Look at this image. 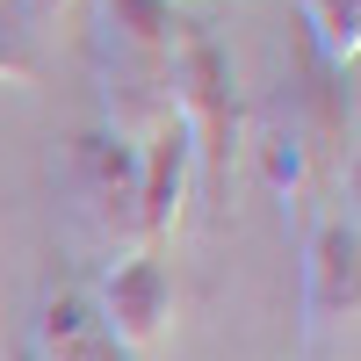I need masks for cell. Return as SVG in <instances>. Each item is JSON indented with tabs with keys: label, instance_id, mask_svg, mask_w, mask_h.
I'll use <instances>...</instances> for the list:
<instances>
[{
	"label": "cell",
	"instance_id": "cell-1",
	"mask_svg": "<svg viewBox=\"0 0 361 361\" xmlns=\"http://www.w3.org/2000/svg\"><path fill=\"white\" fill-rule=\"evenodd\" d=\"M180 37H188V22L173 0H94L87 66H94V94H102V130L145 145L173 116L166 73Z\"/></svg>",
	"mask_w": 361,
	"mask_h": 361
},
{
	"label": "cell",
	"instance_id": "cell-2",
	"mask_svg": "<svg viewBox=\"0 0 361 361\" xmlns=\"http://www.w3.org/2000/svg\"><path fill=\"white\" fill-rule=\"evenodd\" d=\"M166 94H173V123H180V137H188V159H195V188H202V202L224 217V202H231V159H238L246 109H238L231 51L209 37L202 22H188V37H180V51H173Z\"/></svg>",
	"mask_w": 361,
	"mask_h": 361
},
{
	"label": "cell",
	"instance_id": "cell-3",
	"mask_svg": "<svg viewBox=\"0 0 361 361\" xmlns=\"http://www.w3.org/2000/svg\"><path fill=\"white\" fill-rule=\"evenodd\" d=\"M253 145H260V173H267V188H275L282 217L304 224L318 180L340 166V145H347V109H340L333 73L318 87H282V94L253 116Z\"/></svg>",
	"mask_w": 361,
	"mask_h": 361
},
{
	"label": "cell",
	"instance_id": "cell-4",
	"mask_svg": "<svg viewBox=\"0 0 361 361\" xmlns=\"http://www.w3.org/2000/svg\"><path fill=\"white\" fill-rule=\"evenodd\" d=\"M58 188H66V217L87 246L102 253H137V145L116 130H80L66 145V166H58Z\"/></svg>",
	"mask_w": 361,
	"mask_h": 361
},
{
	"label": "cell",
	"instance_id": "cell-5",
	"mask_svg": "<svg viewBox=\"0 0 361 361\" xmlns=\"http://www.w3.org/2000/svg\"><path fill=\"white\" fill-rule=\"evenodd\" d=\"M361 311V231L354 217H318L304 231V354L340 361Z\"/></svg>",
	"mask_w": 361,
	"mask_h": 361
},
{
	"label": "cell",
	"instance_id": "cell-6",
	"mask_svg": "<svg viewBox=\"0 0 361 361\" xmlns=\"http://www.w3.org/2000/svg\"><path fill=\"white\" fill-rule=\"evenodd\" d=\"M94 325L123 347L130 361L159 354V340L173 333V275L159 246H137V253H116V267L102 275V304H94Z\"/></svg>",
	"mask_w": 361,
	"mask_h": 361
},
{
	"label": "cell",
	"instance_id": "cell-7",
	"mask_svg": "<svg viewBox=\"0 0 361 361\" xmlns=\"http://www.w3.org/2000/svg\"><path fill=\"white\" fill-rule=\"evenodd\" d=\"M188 188H195V159H188V137L180 123H166L137 145V246H166L188 217Z\"/></svg>",
	"mask_w": 361,
	"mask_h": 361
},
{
	"label": "cell",
	"instance_id": "cell-8",
	"mask_svg": "<svg viewBox=\"0 0 361 361\" xmlns=\"http://www.w3.org/2000/svg\"><path fill=\"white\" fill-rule=\"evenodd\" d=\"M29 354H37V361H130V354L94 325V304L73 296V289H51V296H44Z\"/></svg>",
	"mask_w": 361,
	"mask_h": 361
},
{
	"label": "cell",
	"instance_id": "cell-9",
	"mask_svg": "<svg viewBox=\"0 0 361 361\" xmlns=\"http://www.w3.org/2000/svg\"><path fill=\"white\" fill-rule=\"evenodd\" d=\"M311 22V44H318V66L325 73H347L354 58H361V0H296Z\"/></svg>",
	"mask_w": 361,
	"mask_h": 361
},
{
	"label": "cell",
	"instance_id": "cell-10",
	"mask_svg": "<svg viewBox=\"0 0 361 361\" xmlns=\"http://www.w3.org/2000/svg\"><path fill=\"white\" fill-rule=\"evenodd\" d=\"M0 80L8 87H37V51H29L15 29H0Z\"/></svg>",
	"mask_w": 361,
	"mask_h": 361
},
{
	"label": "cell",
	"instance_id": "cell-11",
	"mask_svg": "<svg viewBox=\"0 0 361 361\" xmlns=\"http://www.w3.org/2000/svg\"><path fill=\"white\" fill-rule=\"evenodd\" d=\"M22 8H29V15H58V8H66V0H22Z\"/></svg>",
	"mask_w": 361,
	"mask_h": 361
},
{
	"label": "cell",
	"instance_id": "cell-12",
	"mask_svg": "<svg viewBox=\"0 0 361 361\" xmlns=\"http://www.w3.org/2000/svg\"><path fill=\"white\" fill-rule=\"evenodd\" d=\"M8 361H37V354H29V340H15V347H8Z\"/></svg>",
	"mask_w": 361,
	"mask_h": 361
},
{
	"label": "cell",
	"instance_id": "cell-13",
	"mask_svg": "<svg viewBox=\"0 0 361 361\" xmlns=\"http://www.w3.org/2000/svg\"><path fill=\"white\" fill-rule=\"evenodd\" d=\"M173 8H180V0H173Z\"/></svg>",
	"mask_w": 361,
	"mask_h": 361
}]
</instances>
